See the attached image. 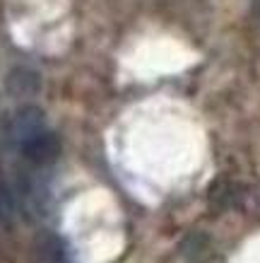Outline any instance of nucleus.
<instances>
[{"label":"nucleus","instance_id":"7ed1b4c3","mask_svg":"<svg viewBox=\"0 0 260 263\" xmlns=\"http://www.w3.org/2000/svg\"><path fill=\"white\" fill-rule=\"evenodd\" d=\"M8 89L17 97L34 95V92L39 89V75L32 70H15L8 80Z\"/></svg>","mask_w":260,"mask_h":263},{"label":"nucleus","instance_id":"f257e3e1","mask_svg":"<svg viewBox=\"0 0 260 263\" xmlns=\"http://www.w3.org/2000/svg\"><path fill=\"white\" fill-rule=\"evenodd\" d=\"M22 157L34 167H46V164H53L58 157H61V140L55 133L51 130H41L39 136H34L32 140L19 147Z\"/></svg>","mask_w":260,"mask_h":263},{"label":"nucleus","instance_id":"20e7f679","mask_svg":"<svg viewBox=\"0 0 260 263\" xmlns=\"http://www.w3.org/2000/svg\"><path fill=\"white\" fill-rule=\"evenodd\" d=\"M17 208H19V200L12 193L8 183L0 179V224L3 227H12L17 217Z\"/></svg>","mask_w":260,"mask_h":263},{"label":"nucleus","instance_id":"f03ea898","mask_svg":"<svg viewBox=\"0 0 260 263\" xmlns=\"http://www.w3.org/2000/svg\"><path fill=\"white\" fill-rule=\"evenodd\" d=\"M41 130H46L44 111L36 109V106H22V109L15 114V119L10 121L8 136H10V140H12V145L22 147L27 140H32L34 136H39Z\"/></svg>","mask_w":260,"mask_h":263}]
</instances>
